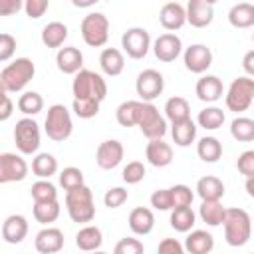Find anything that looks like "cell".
Returning <instances> with one entry per match:
<instances>
[{"label":"cell","mask_w":254,"mask_h":254,"mask_svg":"<svg viewBox=\"0 0 254 254\" xmlns=\"http://www.w3.org/2000/svg\"><path fill=\"white\" fill-rule=\"evenodd\" d=\"M224 240L228 246L238 248L244 246L250 240L252 234V218L244 208H226V216H224Z\"/></svg>","instance_id":"cell-2"},{"label":"cell","mask_w":254,"mask_h":254,"mask_svg":"<svg viewBox=\"0 0 254 254\" xmlns=\"http://www.w3.org/2000/svg\"><path fill=\"white\" fill-rule=\"evenodd\" d=\"M141 107H143V101H137V99L123 101L115 111L117 123L121 127H135L139 123V117H141Z\"/></svg>","instance_id":"cell-32"},{"label":"cell","mask_w":254,"mask_h":254,"mask_svg":"<svg viewBox=\"0 0 254 254\" xmlns=\"http://www.w3.org/2000/svg\"><path fill=\"white\" fill-rule=\"evenodd\" d=\"M34 218L40 222V224H46L50 226L52 222L58 220L62 208H60V202L58 200H48V202H34Z\"/></svg>","instance_id":"cell-38"},{"label":"cell","mask_w":254,"mask_h":254,"mask_svg":"<svg viewBox=\"0 0 254 254\" xmlns=\"http://www.w3.org/2000/svg\"><path fill=\"white\" fill-rule=\"evenodd\" d=\"M196 194L202 200H220L224 196V183L218 177L206 175L196 181Z\"/></svg>","instance_id":"cell-28"},{"label":"cell","mask_w":254,"mask_h":254,"mask_svg":"<svg viewBox=\"0 0 254 254\" xmlns=\"http://www.w3.org/2000/svg\"><path fill=\"white\" fill-rule=\"evenodd\" d=\"M18 109L26 117H34L44 109V97L38 91H24L18 97Z\"/></svg>","instance_id":"cell-40"},{"label":"cell","mask_w":254,"mask_h":254,"mask_svg":"<svg viewBox=\"0 0 254 254\" xmlns=\"http://www.w3.org/2000/svg\"><path fill=\"white\" fill-rule=\"evenodd\" d=\"M127 198H129L127 189H123V187H111L103 194V204L107 208H119V206H123L127 202Z\"/></svg>","instance_id":"cell-46"},{"label":"cell","mask_w":254,"mask_h":254,"mask_svg":"<svg viewBox=\"0 0 254 254\" xmlns=\"http://www.w3.org/2000/svg\"><path fill=\"white\" fill-rule=\"evenodd\" d=\"M123 155H125V149H123L121 141H117V139H107V141L99 143V147H97V151H95V163H97V167L103 169V171H113L115 167L121 165Z\"/></svg>","instance_id":"cell-14"},{"label":"cell","mask_w":254,"mask_h":254,"mask_svg":"<svg viewBox=\"0 0 254 254\" xmlns=\"http://www.w3.org/2000/svg\"><path fill=\"white\" fill-rule=\"evenodd\" d=\"M34 246L40 254H58L64 248V232L56 226H46L36 234Z\"/></svg>","instance_id":"cell-17"},{"label":"cell","mask_w":254,"mask_h":254,"mask_svg":"<svg viewBox=\"0 0 254 254\" xmlns=\"http://www.w3.org/2000/svg\"><path fill=\"white\" fill-rule=\"evenodd\" d=\"M83 42L89 48H101L109 40V18L103 12H89L79 24Z\"/></svg>","instance_id":"cell-6"},{"label":"cell","mask_w":254,"mask_h":254,"mask_svg":"<svg viewBox=\"0 0 254 254\" xmlns=\"http://www.w3.org/2000/svg\"><path fill=\"white\" fill-rule=\"evenodd\" d=\"M32 173L38 179L50 181V177H54L58 173V159L52 153H38L32 159Z\"/></svg>","instance_id":"cell-37"},{"label":"cell","mask_w":254,"mask_h":254,"mask_svg":"<svg viewBox=\"0 0 254 254\" xmlns=\"http://www.w3.org/2000/svg\"><path fill=\"white\" fill-rule=\"evenodd\" d=\"M236 169H238V173L244 175L246 179L254 177V151H252V149H250V151H244V153L238 157Z\"/></svg>","instance_id":"cell-50"},{"label":"cell","mask_w":254,"mask_h":254,"mask_svg":"<svg viewBox=\"0 0 254 254\" xmlns=\"http://www.w3.org/2000/svg\"><path fill=\"white\" fill-rule=\"evenodd\" d=\"M99 67L105 75L117 77L125 69V58L123 52L117 48H103L99 54Z\"/></svg>","instance_id":"cell-24"},{"label":"cell","mask_w":254,"mask_h":254,"mask_svg":"<svg viewBox=\"0 0 254 254\" xmlns=\"http://www.w3.org/2000/svg\"><path fill=\"white\" fill-rule=\"evenodd\" d=\"M24 4L20 0H0V16H10L16 14L18 10H22Z\"/></svg>","instance_id":"cell-53"},{"label":"cell","mask_w":254,"mask_h":254,"mask_svg":"<svg viewBox=\"0 0 254 254\" xmlns=\"http://www.w3.org/2000/svg\"><path fill=\"white\" fill-rule=\"evenodd\" d=\"M101 244H103V234L97 226L87 224V226L79 228L75 234V246L81 252H95L101 248Z\"/></svg>","instance_id":"cell-26"},{"label":"cell","mask_w":254,"mask_h":254,"mask_svg":"<svg viewBox=\"0 0 254 254\" xmlns=\"http://www.w3.org/2000/svg\"><path fill=\"white\" fill-rule=\"evenodd\" d=\"M230 135L240 141V143H250L254 141V119L250 117H234L232 123H230Z\"/></svg>","instance_id":"cell-39"},{"label":"cell","mask_w":254,"mask_h":254,"mask_svg":"<svg viewBox=\"0 0 254 254\" xmlns=\"http://www.w3.org/2000/svg\"><path fill=\"white\" fill-rule=\"evenodd\" d=\"M145 157H147L149 165L163 169L173 163V147L169 143H165L163 139H153L145 147Z\"/></svg>","instance_id":"cell-22"},{"label":"cell","mask_w":254,"mask_h":254,"mask_svg":"<svg viewBox=\"0 0 254 254\" xmlns=\"http://www.w3.org/2000/svg\"><path fill=\"white\" fill-rule=\"evenodd\" d=\"M137 127L141 129V133H143L149 141H153V139H163L165 133H167V119L159 113V109H157L153 103H145V101H143L141 117H139Z\"/></svg>","instance_id":"cell-11"},{"label":"cell","mask_w":254,"mask_h":254,"mask_svg":"<svg viewBox=\"0 0 254 254\" xmlns=\"http://www.w3.org/2000/svg\"><path fill=\"white\" fill-rule=\"evenodd\" d=\"M151 206L155 210H173V198H171V190L169 189H157L151 194Z\"/></svg>","instance_id":"cell-48"},{"label":"cell","mask_w":254,"mask_h":254,"mask_svg":"<svg viewBox=\"0 0 254 254\" xmlns=\"http://www.w3.org/2000/svg\"><path fill=\"white\" fill-rule=\"evenodd\" d=\"M157 254H187V250L177 238H163L157 246Z\"/></svg>","instance_id":"cell-52"},{"label":"cell","mask_w":254,"mask_h":254,"mask_svg":"<svg viewBox=\"0 0 254 254\" xmlns=\"http://www.w3.org/2000/svg\"><path fill=\"white\" fill-rule=\"evenodd\" d=\"M36 75V65L30 58H16L12 64L4 65L0 71V91L18 93L22 91Z\"/></svg>","instance_id":"cell-1"},{"label":"cell","mask_w":254,"mask_h":254,"mask_svg":"<svg viewBox=\"0 0 254 254\" xmlns=\"http://www.w3.org/2000/svg\"><path fill=\"white\" fill-rule=\"evenodd\" d=\"M71 91H73V99H89L101 103L107 97V83L101 73L91 69H81L79 73L73 75Z\"/></svg>","instance_id":"cell-3"},{"label":"cell","mask_w":254,"mask_h":254,"mask_svg":"<svg viewBox=\"0 0 254 254\" xmlns=\"http://www.w3.org/2000/svg\"><path fill=\"white\" fill-rule=\"evenodd\" d=\"M121 48L123 52L131 58V60H143L149 50L153 48L151 46V36L145 28H139V26H133L129 30L123 32L121 36Z\"/></svg>","instance_id":"cell-9"},{"label":"cell","mask_w":254,"mask_h":254,"mask_svg":"<svg viewBox=\"0 0 254 254\" xmlns=\"http://www.w3.org/2000/svg\"><path fill=\"white\" fill-rule=\"evenodd\" d=\"M65 208L73 222L85 224L95 218V204H93V192L87 185L77 187L69 192H65Z\"/></svg>","instance_id":"cell-4"},{"label":"cell","mask_w":254,"mask_h":254,"mask_svg":"<svg viewBox=\"0 0 254 254\" xmlns=\"http://www.w3.org/2000/svg\"><path fill=\"white\" fill-rule=\"evenodd\" d=\"M165 119L171 121V125H177L181 121L190 119V105L185 97L181 95H173L167 99L165 103Z\"/></svg>","instance_id":"cell-27"},{"label":"cell","mask_w":254,"mask_h":254,"mask_svg":"<svg viewBox=\"0 0 254 254\" xmlns=\"http://www.w3.org/2000/svg\"><path fill=\"white\" fill-rule=\"evenodd\" d=\"M185 8H187V22L192 28H206L214 20V4L208 0H190Z\"/></svg>","instance_id":"cell-16"},{"label":"cell","mask_w":254,"mask_h":254,"mask_svg":"<svg viewBox=\"0 0 254 254\" xmlns=\"http://www.w3.org/2000/svg\"><path fill=\"white\" fill-rule=\"evenodd\" d=\"M99 105L97 101H89V99H73L71 109L79 119H91L99 113Z\"/></svg>","instance_id":"cell-45"},{"label":"cell","mask_w":254,"mask_h":254,"mask_svg":"<svg viewBox=\"0 0 254 254\" xmlns=\"http://www.w3.org/2000/svg\"><path fill=\"white\" fill-rule=\"evenodd\" d=\"M252 42H254V32H252Z\"/></svg>","instance_id":"cell-58"},{"label":"cell","mask_w":254,"mask_h":254,"mask_svg":"<svg viewBox=\"0 0 254 254\" xmlns=\"http://www.w3.org/2000/svg\"><path fill=\"white\" fill-rule=\"evenodd\" d=\"M250 254H254V252H250Z\"/></svg>","instance_id":"cell-59"},{"label":"cell","mask_w":254,"mask_h":254,"mask_svg":"<svg viewBox=\"0 0 254 254\" xmlns=\"http://www.w3.org/2000/svg\"><path fill=\"white\" fill-rule=\"evenodd\" d=\"M252 101H254V79L248 75H240L232 79L224 95L226 109L234 113H242L252 105Z\"/></svg>","instance_id":"cell-7"},{"label":"cell","mask_w":254,"mask_h":254,"mask_svg":"<svg viewBox=\"0 0 254 254\" xmlns=\"http://www.w3.org/2000/svg\"><path fill=\"white\" fill-rule=\"evenodd\" d=\"M67 34H69V30L64 22H50L42 28V44L46 48H58L60 50L64 46V42L67 40Z\"/></svg>","instance_id":"cell-31"},{"label":"cell","mask_w":254,"mask_h":254,"mask_svg":"<svg viewBox=\"0 0 254 254\" xmlns=\"http://www.w3.org/2000/svg\"><path fill=\"white\" fill-rule=\"evenodd\" d=\"M16 52V38L8 32L0 34V62H8Z\"/></svg>","instance_id":"cell-51"},{"label":"cell","mask_w":254,"mask_h":254,"mask_svg":"<svg viewBox=\"0 0 254 254\" xmlns=\"http://www.w3.org/2000/svg\"><path fill=\"white\" fill-rule=\"evenodd\" d=\"M194 93H196V97H198L200 101H204V103H214V101H218V99L224 95V85H222L220 77L206 73V75H200V77H198V81H196V85H194Z\"/></svg>","instance_id":"cell-20"},{"label":"cell","mask_w":254,"mask_h":254,"mask_svg":"<svg viewBox=\"0 0 254 254\" xmlns=\"http://www.w3.org/2000/svg\"><path fill=\"white\" fill-rule=\"evenodd\" d=\"M56 65L62 73L75 75L83 69V54L75 46H64L56 54Z\"/></svg>","instance_id":"cell-18"},{"label":"cell","mask_w":254,"mask_h":254,"mask_svg":"<svg viewBox=\"0 0 254 254\" xmlns=\"http://www.w3.org/2000/svg\"><path fill=\"white\" fill-rule=\"evenodd\" d=\"M14 143L22 155H34L40 149V125L32 117H22L14 127Z\"/></svg>","instance_id":"cell-8"},{"label":"cell","mask_w":254,"mask_h":254,"mask_svg":"<svg viewBox=\"0 0 254 254\" xmlns=\"http://www.w3.org/2000/svg\"><path fill=\"white\" fill-rule=\"evenodd\" d=\"M159 22L165 30L169 32H175V30H181L185 24H187V8L181 4V2H167L161 6V12H159Z\"/></svg>","instance_id":"cell-19"},{"label":"cell","mask_w":254,"mask_h":254,"mask_svg":"<svg viewBox=\"0 0 254 254\" xmlns=\"http://www.w3.org/2000/svg\"><path fill=\"white\" fill-rule=\"evenodd\" d=\"M183 62L190 73H204L212 65V52L204 44H190L183 52Z\"/></svg>","instance_id":"cell-13"},{"label":"cell","mask_w":254,"mask_h":254,"mask_svg":"<svg viewBox=\"0 0 254 254\" xmlns=\"http://www.w3.org/2000/svg\"><path fill=\"white\" fill-rule=\"evenodd\" d=\"M155 226V214L147 206H137L129 212V228L137 236H147Z\"/></svg>","instance_id":"cell-23"},{"label":"cell","mask_w":254,"mask_h":254,"mask_svg":"<svg viewBox=\"0 0 254 254\" xmlns=\"http://www.w3.org/2000/svg\"><path fill=\"white\" fill-rule=\"evenodd\" d=\"M28 177V163L22 155L2 153L0 155V183H18Z\"/></svg>","instance_id":"cell-12"},{"label":"cell","mask_w":254,"mask_h":254,"mask_svg":"<svg viewBox=\"0 0 254 254\" xmlns=\"http://www.w3.org/2000/svg\"><path fill=\"white\" fill-rule=\"evenodd\" d=\"M113 254H145V246H143V242L139 238L125 236L115 244Z\"/></svg>","instance_id":"cell-47"},{"label":"cell","mask_w":254,"mask_h":254,"mask_svg":"<svg viewBox=\"0 0 254 254\" xmlns=\"http://www.w3.org/2000/svg\"><path fill=\"white\" fill-rule=\"evenodd\" d=\"M228 22L234 28H252L254 26V4L250 2H238L228 10Z\"/></svg>","instance_id":"cell-30"},{"label":"cell","mask_w":254,"mask_h":254,"mask_svg":"<svg viewBox=\"0 0 254 254\" xmlns=\"http://www.w3.org/2000/svg\"><path fill=\"white\" fill-rule=\"evenodd\" d=\"M48 8H50V2H48V0H26V2H24V12H26V16L32 18V20L42 18Z\"/></svg>","instance_id":"cell-49"},{"label":"cell","mask_w":254,"mask_h":254,"mask_svg":"<svg viewBox=\"0 0 254 254\" xmlns=\"http://www.w3.org/2000/svg\"><path fill=\"white\" fill-rule=\"evenodd\" d=\"M171 198H173V208H181V206H190L194 192L190 190V187L187 185H173L171 189Z\"/></svg>","instance_id":"cell-44"},{"label":"cell","mask_w":254,"mask_h":254,"mask_svg":"<svg viewBox=\"0 0 254 254\" xmlns=\"http://www.w3.org/2000/svg\"><path fill=\"white\" fill-rule=\"evenodd\" d=\"M153 54H155V58L159 62L171 64L183 54V42H181V38L177 34L165 32L153 42Z\"/></svg>","instance_id":"cell-15"},{"label":"cell","mask_w":254,"mask_h":254,"mask_svg":"<svg viewBox=\"0 0 254 254\" xmlns=\"http://www.w3.org/2000/svg\"><path fill=\"white\" fill-rule=\"evenodd\" d=\"M30 194L34 198V202H48V200H58V189L54 183L46 181V179H40L32 185L30 189Z\"/></svg>","instance_id":"cell-41"},{"label":"cell","mask_w":254,"mask_h":254,"mask_svg":"<svg viewBox=\"0 0 254 254\" xmlns=\"http://www.w3.org/2000/svg\"><path fill=\"white\" fill-rule=\"evenodd\" d=\"M196 123L192 119H187V121H181L177 125L171 127V137H173V143L177 147H189L190 143H194L196 139Z\"/></svg>","instance_id":"cell-36"},{"label":"cell","mask_w":254,"mask_h":254,"mask_svg":"<svg viewBox=\"0 0 254 254\" xmlns=\"http://www.w3.org/2000/svg\"><path fill=\"white\" fill-rule=\"evenodd\" d=\"M85 183H83V173H81V169H77V167H65L62 173H60V187L65 190V192H69V190H73V189H77V187H83Z\"/></svg>","instance_id":"cell-42"},{"label":"cell","mask_w":254,"mask_h":254,"mask_svg":"<svg viewBox=\"0 0 254 254\" xmlns=\"http://www.w3.org/2000/svg\"><path fill=\"white\" fill-rule=\"evenodd\" d=\"M244 189H246L248 196H250V198H254V177L246 179V183H244Z\"/></svg>","instance_id":"cell-56"},{"label":"cell","mask_w":254,"mask_h":254,"mask_svg":"<svg viewBox=\"0 0 254 254\" xmlns=\"http://www.w3.org/2000/svg\"><path fill=\"white\" fill-rule=\"evenodd\" d=\"M163 89H165V77L161 71L153 67L143 69L135 79V91L139 99L145 103H153V99H157L163 93Z\"/></svg>","instance_id":"cell-10"},{"label":"cell","mask_w":254,"mask_h":254,"mask_svg":"<svg viewBox=\"0 0 254 254\" xmlns=\"http://www.w3.org/2000/svg\"><path fill=\"white\" fill-rule=\"evenodd\" d=\"M224 121H226V115H224V111H222L220 107H216V105L204 107L202 111H198V117H196V125L202 127V129H206V131H216V129H220V127L224 125Z\"/></svg>","instance_id":"cell-35"},{"label":"cell","mask_w":254,"mask_h":254,"mask_svg":"<svg viewBox=\"0 0 254 254\" xmlns=\"http://www.w3.org/2000/svg\"><path fill=\"white\" fill-rule=\"evenodd\" d=\"M28 236V220L22 214H10L2 222V238L8 244H20Z\"/></svg>","instance_id":"cell-21"},{"label":"cell","mask_w":254,"mask_h":254,"mask_svg":"<svg viewBox=\"0 0 254 254\" xmlns=\"http://www.w3.org/2000/svg\"><path fill=\"white\" fill-rule=\"evenodd\" d=\"M14 111V103L8 93H2V109H0V121H8Z\"/></svg>","instance_id":"cell-54"},{"label":"cell","mask_w":254,"mask_h":254,"mask_svg":"<svg viewBox=\"0 0 254 254\" xmlns=\"http://www.w3.org/2000/svg\"><path fill=\"white\" fill-rule=\"evenodd\" d=\"M214 248V236L208 230H190L185 238V250L189 254H210Z\"/></svg>","instance_id":"cell-25"},{"label":"cell","mask_w":254,"mask_h":254,"mask_svg":"<svg viewBox=\"0 0 254 254\" xmlns=\"http://www.w3.org/2000/svg\"><path fill=\"white\" fill-rule=\"evenodd\" d=\"M44 131H46L48 139H52L56 143H64L65 139H69V135L73 131V121H71L69 109L64 103H54L48 107Z\"/></svg>","instance_id":"cell-5"},{"label":"cell","mask_w":254,"mask_h":254,"mask_svg":"<svg viewBox=\"0 0 254 254\" xmlns=\"http://www.w3.org/2000/svg\"><path fill=\"white\" fill-rule=\"evenodd\" d=\"M242 69L246 71L248 77L254 79V50H250V52L244 54V58H242Z\"/></svg>","instance_id":"cell-55"},{"label":"cell","mask_w":254,"mask_h":254,"mask_svg":"<svg viewBox=\"0 0 254 254\" xmlns=\"http://www.w3.org/2000/svg\"><path fill=\"white\" fill-rule=\"evenodd\" d=\"M145 175H147V169H145V165H143L141 161H129V163L123 167V173H121L123 183H127V185H137V183H141V181L145 179Z\"/></svg>","instance_id":"cell-43"},{"label":"cell","mask_w":254,"mask_h":254,"mask_svg":"<svg viewBox=\"0 0 254 254\" xmlns=\"http://www.w3.org/2000/svg\"><path fill=\"white\" fill-rule=\"evenodd\" d=\"M196 155L204 163H216L222 157V143L212 135H204L196 143Z\"/></svg>","instance_id":"cell-33"},{"label":"cell","mask_w":254,"mask_h":254,"mask_svg":"<svg viewBox=\"0 0 254 254\" xmlns=\"http://www.w3.org/2000/svg\"><path fill=\"white\" fill-rule=\"evenodd\" d=\"M87 254H107V252H103V250H95V252H87Z\"/></svg>","instance_id":"cell-57"},{"label":"cell","mask_w":254,"mask_h":254,"mask_svg":"<svg viewBox=\"0 0 254 254\" xmlns=\"http://www.w3.org/2000/svg\"><path fill=\"white\" fill-rule=\"evenodd\" d=\"M198 216L206 226L214 228V226H220L224 222L226 208L222 206L220 200H202V204L198 206Z\"/></svg>","instance_id":"cell-29"},{"label":"cell","mask_w":254,"mask_h":254,"mask_svg":"<svg viewBox=\"0 0 254 254\" xmlns=\"http://www.w3.org/2000/svg\"><path fill=\"white\" fill-rule=\"evenodd\" d=\"M169 222L171 226L177 230V232H190L196 224V214L190 206H181V208H173L171 210V216H169Z\"/></svg>","instance_id":"cell-34"}]
</instances>
